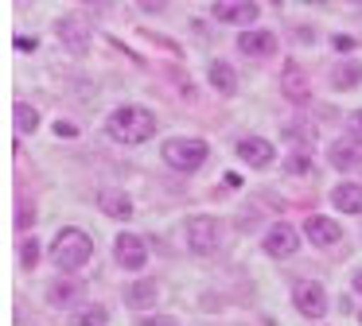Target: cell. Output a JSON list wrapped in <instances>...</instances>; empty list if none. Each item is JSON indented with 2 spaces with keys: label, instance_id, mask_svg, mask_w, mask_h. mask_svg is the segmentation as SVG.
Wrapping results in <instances>:
<instances>
[{
  "label": "cell",
  "instance_id": "obj_1",
  "mask_svg": "<svg viewBox=\"0 0 362 326\" xmlns=\"http://www.w3.org/2000/svg\"><path fill=\"white\" fill-rule=\"evenodd\" d=\"M105 132L117 144H144V140L156 136V116L144 105H121L105 116Z\"/></svg>",
  "mask_w": 362,
  "mask_h": 326
},
{
  "label": "cell",
  "instance_id": "obj_2",
  "mask_svg": "<svg viewBox=\"0 0 362 326\" xmlns=\"http://www.w3.org/2000/svg\"><path fill=\"white\" fill-rule=\"evenodd\" d=\"M90 253H94V241L86 237L82 229H63L55 237V245H51V260L59 264L63 272H74V268H82V264L90 260Z\"/></svg>",
  "mask_w": 362,
  "mask_h": 326
},
{
  "label": "cell",
  "instance_id": "obj_3",
  "mask_svg": "<svg viewBox=\"0 0 362 326\" xmlns=\"http://www.w3.org/2000/svg\"><path fill=\"white\" fill-rule=\"evenodd\" d=\"M164 163L172 171H199L206 163V144L191 136H175L164 144Z\"/></svg>",
  "mask_w": 362,
  "mask_h": 326
},
{
  "label": "cell",
  "instance_id": "obj_4",
  "mask_svg": "<svg viewBox=\"0 0 362 326\" xmlns=\"http://www.w3.org/2000/svg\"><path fill=\"white\" fill-rule=\"evenodd\" d=\"M218 241H222V225H218V217H211V214H195V217L187 222V245H191V253L211 256L214 248H218Z\"/></svg>",
  "mask_w": 362,
  "mask_h": 326
},
{
  "label": "cell",
  "instance_id": "obj_5",
  "mask_svg": "<svg viewBox=\"0 0 362 326\" xmlns=\"http://www.w3.org/2000/svg\"><path fill=\"white\" fill-rule=\"evenodd\" d=\"M211 16L222 23H242V28H253L261 16V4H250V0H222V4H211Z\"/></svg>",
  "mask_w": 362,
  "mask_h": 326
},
{
  "label": "cell",
  "instance_id": "obj_6",
  "mask_svg": "<svg viewBox=\"0 0 362 326\" xmlns=\"http://www.w3.org/2000/svg\"><path fill=\"white\" fill-rule=\"evenodd\" d=\"M292 299H296L300 315H308V318H320L323 310H327V291H323V284H315V279H300Z\"/></svg>",
  "mask_w": 362,
  "mask_h": 326
},
{
  "label": "cell",
  "instance_id": "obj_7",
  "mask_svg": "<svg viewBox=\"0 0 362 326\" xmlns=\"http://www.w3.org/2000/svg\"><path fill=\"white\" fill-rule=\"evenodd\" d=\"M238 159L245 163V167H269V163L276 159V152H273V144H269L265 136H242L238 140Z\"/></svg>",
  "mask_w": 362,
  "mask_h": 326
},
{
  "label": "cell",
  "instance_id": "obj_8",
  "mask_svg": "<svg viewBox=\"0 0 362 326\" xmlns=\"http://www.w3.org/2000/svg\"><path fill=\"white\" fill-rule=\"evenodd\" d=\"M113 248H117V264L129 272H141L144 264H148V248H144V241L136 237V233H121Z\"/></svg>",
  "mask_w": 362,
  "mask_h": 326
},
{
  "label": "cell",
  "instance_id": "obj_9",
  "mask_svg": "<svg viewBox=\"0 0 362 326\" xmlns=\"http://www.w3.org/2000/svg\"><path fill=\"white\" fill-rule=\"evenodd\" d=\"M281 90H284V97H288L292 105H304V101L312 97V82H308L304 66H296V62H284V74H281Z\"/></svg>",
  "mask_w": 362,
  "mask_h": 326
},
{
  "label": "cell",
  "instance_id": "obj_10",
  "mask_svg": "<svg viewBox=\"0 0 362 326\" xmlns=\"http://www.w3.org/2000/svg\"><path fill=\"white\" fill-rule=\"evenodd\" d=\"M238 51H242L245 59H269V54L276 51V35L265 28H250L245 35H238Z\"/></svg>",
  "mask_w": 362,
  "mask_h": 326
},
{
  "label": "cell",
  "instance_id": "obj_11",
  "mask_svg": "<svg viewBox=\"0 0 362 326\" xmlns=\"http://www.w3.org/2000/svg\"><path fill=\"white\" fill-rule=\"evenodd\" d=\"M327 159H331V167H339V171L358 167V163H362V140H354V136H339V140H331Z\"/></svg>",
  "mask_w": 362,
  "mask_h": 326
},
{
  "label": "cell",
  "instance_id": "obj_12",
  "mask_svg": "<svg viewBox=\"0 0 362 326\" xmlns=\"http://www.w3.org/2000/svg\"><path fill=\"white\" fill-rule=\"evenodd\" d=\"M300 248V233L292 229L288 222H276L273 229L265 233V253L269 256H292Z\"/></svg>",
  "mask_w": 362,
  "mask_h": 326
},
{
  "label": "cell",
  "instance_id": "obj_13",
  "mask_svg": "<svg viewBox=\"0 0 362 326\" xmlns=\"http://www.w3.org/2000/svg\"><path fill=\"white\" fill-rule=\"evenodd\" d=\"M59 35L74 54H82L90 47V20L86 16H66V20H59Z\"/></svg>",
  "mask_w": 362,
  "mask_h": 326
},
{
  "label": "cell",
  "instance_id": "obj_14",
  "mask_svg": "<svg viewBox=\"0 0 362 326\" xmlns=\"http://www.w3.org/2000/svg\"><path fill=\"white\" fill-rule=\"evenodd\" d=\"M304 233H308V241H312V245H335V241H343V225L331 222V217H323V214L308 217Z\"/></svg>",
  "mask_w": 362,
  "mask_h": 326
},
{
  "label": "cell",
  "instance_id": "obj_15",
  "mask_svg": "<svg viewBox=\"0 0 362 326\" xmlns=\"http://www.w3.org/2000/svg\"><path fill=\"white\" fill-rule=\"evenodd\" d=\"M98 210L105 217H113V222H129L133 217V198L125 191H102L98 194Z\"/></svg>",
  "mask_w": 362,
  "mask_h": 326
},
{
  "label": "cell",
  "instance_id": "obj_16",
  "mask_svg": "<svg viewBox=\"0 0 362 326\" xmlns=\"http://www.w3.org/2000/svg\"><path fill=\"white\" fill-rule=\"evenodd\" d=\"M206 78H211V85L222 93V97H234V93H238V74H234V66H230V62L214 59L211 66H206Z\"/></svg>",
  "mask_w": 362,
  "mask_h": 326
},
{
  "label": "cell",
  "instance_id": "obj_17",
  "mask_svg": "<svg viewBox=\"0 0 362 326\" xmlns=\"http://www.w3.org/2000/svg\"><path fill=\"white\" fill-rule=\"evenodd\" d=\"M156 295H160V284H156V279H136V284L125 287V303H129L133 310H148L152 303H156Z\"/></svg>",
  "mask_w": 362,
  "mask_h": 326
},
{
  "label": "cell",
  "instance_id": "obj_18",
  "mask_svg": "<svg viewBox=\"0 0 362 326\" xmlns=\"http://www.w3.org/2000/svg\"><path fill=\"white\" fill-rule=\"evenodd\" d=\"M331 202H335V210H343V214H362V186L358 183H339L335 191H331Z\"/></svg>",
  "mask_w": 362,
  "mask_h": 326
},
{
  "label": "cell",
  "instance_id": "obj_19",
  "mask_svg": "<svg viewBox=\"0 0 362 326\" xmlns=\"http://www.w3.org/2000/svg\"><path fill=\"white\" fill-rule=\"evenodd\" d=\"M47 295H51V303H55V307H71V303L82 295V284H78V279H55Z\"/></svg>",
  "mask_w": 362,
  "mask_h": 326
},
{
  "label": "cell",
  "instance_id": "obj_20",
  "mask_svg": "<svg viewBox=\"0 0 362 326\" xmlns=\"http://www.w3.org/2000/svg\"><path fill=\"white\" fill-rule=\"evenodd\" d=\"M12 121H16V132H35V128H40V109L28 105V101H16Z\"/></svg>",
  "mask_w": 362,
  "mask_h": 326
},
{
  "label": "cell",
  "instance_id": "obj_21",
  "mask_svg": "<svg viewBox=\"0 0 362 326\" xmlns=\"http://www.w3.org/2000/svg\"><path fill=\"white\" fill-rule=\"evenodd\" d=\"M358 82H362V66H354V62H343V66L331 70V85L335 90H354Z\"/></svg>",
  "mask_w": 362,
  "mask_h": 326
},
{
  "label": "cell",
  "instance_id": "obj_22",
  "mask_svg": "<svg viewBox=\"0 0 362 326\" xmlns=\"http://www.w3.org/2000/svg\"><path fill=\"white\" fill-rule=\"evenodd\" d=\"M110 322V310L102 307V303H94V307H82L78 315H71V326H105Z\"/></svg>",
  "mask_w": 362,
  "mask_h": 326
},
{
  "label": "cell",
  "instance_id": "obj_23",
  "mask_svg": "<svg viewBox=\"0 0 362 326\" xmlns=\"http://www.w3.org/2000/svg\"><path fill=\"white\" fill-rule=\"evenodd\" d=\"M32 222H35V206L28 198H20L16 202V229H28Z\"/></svg>",
  "mask_w": 362,
  "mask_h": 326
},
{
  "label": "cell",
  "instance_id": "obj_24",
  "mask_svg": "<svg viewBox=\"0 0 362 326\" xmlns=\"http://www.w3.org/2000/svg\"><path fill=\"white\" fill-rule=\"evenodd\" d=\"M40 241H24V245H20V264H24V268H32V264H40Z\"/></svg>",
  "mask_w": 362,
  "mask_h": 326
},
{
  "label": "cell",
  "instance_id": "obj_25",
  "mask_svg": "<svg viewBox=\"0 0 362 326\" xmlns=\"http://www.w3.org/2000/svg\"><path fill=\"white\" fill-rule=\"evenodd\" d=\"M55 132H59V136H63V140H71V136H78V128H74V124H71V121H59V124H55Z\"/></svg>",
  "mask_w": 362,
  "mask_h": 326
},
{
  "label": "cell",
  "instance_id": "obj_26",
  "mask_svg": "<svg viewBox=\"0 0 362 326\" xmlns=\"http://www.w3.org/2000/svg\"><path fill=\"white\" fill-rule=\"evenodd\" d=\"M351 136L362 140V109H358V113H351Z\"/></svg>",
  "mask_w": 362,
  "mask_h": 326
},
{
  "label": "cell",
  "instance_id": "obj_27",
  "mask_svg": "<svg viewBox=\"0 0 362 326\" xmlns=\"http://www.w3.org/2000/svg\"><path fill=\"white\" fill-rule=\"evenodd\" d=\"M331 43H335V51H351V47H354V39H351V35H335Z\"/></svg>",
  "mask_w": 362,
  "mask_h": 326
},
{
  "label": "cell",
  "instance_id": "obj_28",
  "mask_svg": "<svg viewBox=\"0 0 362 326\" xmlns=\"http://www.w3.org/2000/svg\"><path fill=\"white\" fill-rule=\"evenodd\" d=\"M354 291H358V295H362V268H358V272H354Z\"/></svg>",
  "mask_w": 362,
  "mask_h": 326
},
{
  "label": "cell",
  "instance_id": "obj_29",
  "mask_svg": "<svg viewBox=\"0 0 362 326\" xmlns=\"http://www.w3.org/2000/svg\"><path fill=\"white\" fill-rule=\"evenodd\" d=\"M358 322H362V310H358Z\"/></svg>",
  "mask_w": 362,
  "mask_h": 326
}]
</instances>
